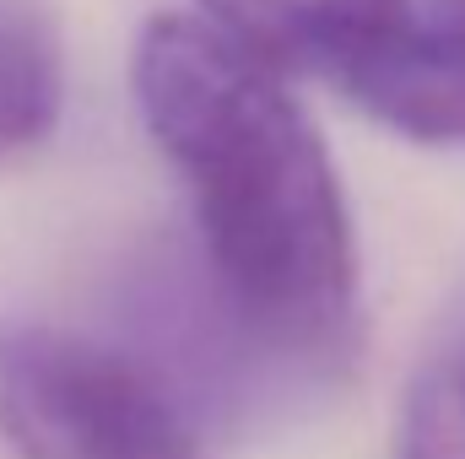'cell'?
<instances>
[{"label":"cell","instance_id":"obj_1","mask_svg":"<svg viewBox=\"0 0 465 459\" xmlns=\"http://www.w3.org/2000/svg\"><path fill=\"white\" fill-rule=\"evenodd\" d=\"M130 98L190 195V259L217 308L298 400L336 384L357 351V238L298 98L184 11L141 22Z\"/></svg>","mask_w":465,"mask_h":459},{"label":"cell","instance_id":"obj_2","mask_svg":"<svg viewBox=\"0 0 465 459\" xmlns=\"http://www.w3.org/2000/svg\"><path fill=\"white\" fill-rule=\"evenodd\" d=\"M0 438L16 459H212L124 346L33 319H0Z\"/></svg>","mask_w":465,"mask_h":459},{"label":"cell","instance_id":"obj_3","mask_svg":"<svg viewBox=\"0 0 465 459\" xmlns=\"http://www.w3.org/2000/svg\"><path fill=\"white\" fill-rule=\"evenodd\" d=\"M341 93L406 141L465 146V0H411Z\"/></svg>","mask_w":465,"mask_h":459},{"label":"cell","instance_id":"obj_4","mask_svg":"<svg viewBox=\"0 0 465 459\" xmlns=\"http://www.w3.org/2000/svg\"><path fill=\"white\" fill-rule=\"evenodd\" d=\"M411 0H201L206 27L271 76H331L336 87L379 49Z\"/></svg>","mask_w":465,"mask_h":459},{"label":"cell","instance_id":"obj_5","mask_svg":"<svg viewBox=\"0 0 465 459\" xmlns=\"http://www.w3.org/2000/svg\"><path fill=\"white\" fill-rule=\"evenodd\" d=\"M65 109V49L44 0H0V168L38 151Z\"/></svg>","mask_w":465,"mask_h":459},{"label":"cell","instance_id":"obj_6","mask_svg":"<svg viewBox=\"0 0 465 459\" xmlns=\"http://www.w3.org/2000/svg\"><path fill=\"white\" fill-rule=\"evenodd\" d=\"M395 459H465V330L417 367L401 400Z\"/></svg>","mask_w":465,"mask_h":459}]
</instances>
